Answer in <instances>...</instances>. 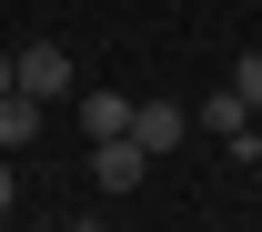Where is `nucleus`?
<instances>
[{"mask_svg":"<svg viewBox=\"0 0 262 232\" xmlns=\"http://www.w3.org/2000/svg\"><path fill=\"white\" fill-rule=\"evenodd\" d=\"M232 91H242V101L262 111V51H242V61H232Z\"/></svg>","mask_w":262,"mask_h":232,"instance_id":"0eeeda50","label":"nucleus"},{"mask_svg":"<svg viewBox=\"0 0 262 232\" xmlns=\"http://www.w3.org/2000/svg\"><path fill=\"white\" fill-rule=\"evenodd\" d=\"M81 132H91V141L131 132V91H81Z\"/></svg>","mask_w":262,"mask_h":232,"instance_id":"423d86ee","label":"nucleus"},{"mask_svg":"<svg viewBox=\"0 0 262 232\" xmlns=\"http://www.w3.org/2000/svg\"><path fill=\"white\" fill-rule=\"evenodd\" d=\"M10 202H20V172H10V152H0V212H10Z\"/></svg>","mask_w":262,"mask_h":232,"instance_id":"6e6552de","label":"nucleus"},{"mask_svg":"<svg viewBox=\"0 0 262 232\" xmlns=\"http://www.w3.org/2000/svg\"><path fill=\"white\" fill-rule=\"evenodd\" d=\"M131 141L162 162V152H182V141H192V111H182V101H131Z\"/></svg>","mask_w":262,"mask_h":232,"instance_id":"f257e3e1","label":"nucleus"},{"mask_svg":"<svg viewBox=\"0 0 262 232\" xmlns=\"http://www.w3.org/2000/svg\"><path fill=\"white\" fill-rule=\"evenodd\" d=\"M40 141V101L31 91H0V152H31Z\"/></svg>","mask_w":262,"mask_h":232,"instance_id":"39448f33","label":"nucleus"},{"mask_svg":"<svg viewBox=\"0 0 262 232\" xmlns=\"http://www.w3.org/2000/svg\"><path fill=\"white\" fill-rule=\"evenodd\" d=\"M141 162H151V152H141V141H131V132H111V141H91V182H101V192H131V182H141Z\"/></svg>","mask_w":262,"mask_h":232,"instance_id":"20e7f679","label":"nucleus"},{"mask_svg":"<svg viewBox=\"0 0 262 232\" xmlns=\"http://www.w3.org/2000/svg\"><path fill=\"white\" fill-rule=\"evenodd\" d=\"M242 162H262V111H252V132H242Z\"/></svg>","mask_w":262,"mask_h":232,"instance_id":"9d476101","label":"nucleus"},{"mask_svg":"<svg viewBox=\"0 0 262 232\" xmlns=\"http://www.w3.org/2000/svg\"><path fill=\"white\" fill-rule=\"evenodd\" d=\"M192 132H212V141H222V152H242V132H252V101H242V91H232V81H222V91H212V101H202V111H192Z\"/></svg>","mask_w":262,"mask_h":232,"instance_id":"7ed1b4c3","label":"nucleus"},{"mask_svg":"<svg viewBox=\"0 0 262 232\" xmlns=\"http://www.w3.org/2000/svg\"><path fill=\"white\" fill-rule=\"evenodd\" d=\"M0 91H20V51H0Z\"/></svg>","mask_w":262,"mask_h":232,"instance_id":"1a4fd4ad","label":"nucleus"},{"mask_svg":"<svg viewBox=\"0 0 262 232\" xmlns=\"http://www.w3.org/2000/svg\"><path fill=\"white\" fill-rule=\"evenodd\" d=\"M71 232H101V222H71Z\"/></svg>","mask_w":262,"mask_h":232,"instance_id":"9b49d317","label":"nucleus"},{"mask_svg":"<svg viewBox=\"0 0 262 232\" xmlns=\"http://www.w3.org/2000/svg\"><path fill=\"white\" fill-rule=\"evenodd\" d=\"M20 91L31 101H71V51L61 40H31V51H20Z\"/></svg>","mask_w":262,"mask_h":232,"instance_id":"f03ea898","label":"nucleus"}]
</instances>
